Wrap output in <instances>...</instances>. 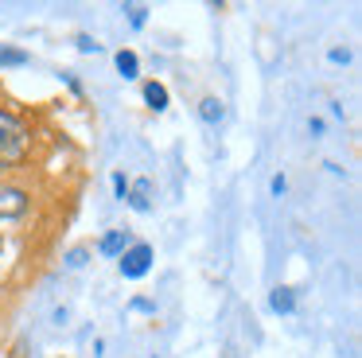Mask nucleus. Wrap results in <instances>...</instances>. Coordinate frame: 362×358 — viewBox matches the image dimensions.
<instances>
[{"mask_svg":"<svg viewBox=\"0 0 362 358\" xmlns=\"http://www.w3.org/2000/svg\"><path fill=\"white\" fill-rule=\"evenodd\" d=\"M24 152H28V129L12 113L0 109V168L24 160Z\"/></svg>","mask_w":362,"mask_h":358,"instance_id":"obj_1","label":"nucleus"},{"mask_svg":"<svg viewBox=\"0 0 362 358\" xmlns=\"http://www.w3.org/2000/svg\"><path fill=\"white\" fill-rule=\"evenodd\" d=\"M148 269H152V246H129L125 253H121V272H125L129 280L144 277Z\"/></svg>","mask_w":362,"mask_h":358,"instance_id":"obj_2","label":"nucleus"},{"mask_svg":"<svg viewBox=\"0 0 362 358\" xmlns=\"http://www.w3.org/2000/svg\"><path fill=\"white\" fill-rule=\"evenodd\" d=\"M24 210H28V195L20 187H0V222L20 218Z\"/></svg>","mask_w":362,"mask_h":358,"instance_id":"obj_3","label":"nucleus"},{"mask_svg":"<svg viewBox=\"0 0 362 358\" xmlns=\"http://www.w3.org/2000/svg\"><path fill=\"white\" fill-rule=\"evenodd\" d=\"M129 207L133 210H152V179H136L133 187H129Z\"/></svg>","mask_w":362,"mask_h":358,"instance_id":"obj_4","label":"nucleus"},{"mask_svg":"<svg viewBox=\"0 0 362 358\" xmlns=\"http://www.w3.org/2000/svg\"><path fill=\"white\" fill-rule=\"evenodd\" d=\"M98 249H102L105 257H121L129 249V233L125 230H113V233H105L102 241H98Z\"/></svg>","mask_w":362,"mask_h":358,"instance_id":"obj_5","label":"nucleus"},{"mask_svg":"<svg viewBox=\"0 0 362 358\" xmlns=\"http://www.w3.org/2000/svg\"><path fill=\"white\" fill-rule=\"evenodd\" d=\"M199 117H203L206 125H218L222 117H226V109H222L218 98H203V101H199Z\"/></svg>","mask_w":362,"mask_h":358,"instance_id":"obj_6","label":"nucleus"},{"mask_svg":"<svg viewBox=\"0 0 362 358\" xmlns=\"http://www.w3.org/2000/svg\"><path fill=\"white\" fill-rule=\"evenodd\" d=\"M269 304H273V311H281V316H288V311L296 308V296H292V288H273V296H269Z\"/></svg>","mask_w":362,"mask_h":358,"instance_id":"obj_7","label":"nucleus"},{"mask_svg":"<svg viewBox=\"0 0 362 358\" xmlns=\"http://www.w3.org/2000/svg\"><path fill=\"white\" fill-rule=\"evenodd\" d=\"M144 101L160 113V109H168V90L160 82H148V86H144Z\"/></svg>","mask_w":362,"mask_h":358,"instance_id":"obj_8","label":"nucleus"},{"mask_svg":"<svg viewBox=\"0 0 362 358\" xmlns=\"http://www.w3.org/2000/svg\"><path fill=\"white\" fill-rule=\"evenodd\" d=\"M0 67H28V51H20V47H4V43H0Z\"/></svg>","mask_w":362,"mask_h":358,"instance_id":"obj_9","label":"nucleus"},{"mask_svg":"<svg viewBox=\"0 0 362 358\" xmlns=\"http://www.w3.org/2000/svg\"><path fill=\"white\" fill-rule=\"evenodd\" d=\"M117 70H121L125 78H136V70H141L136 54H133V51H117Z\"/></svg>","mask_w":362,"mask_h":358,"instance_id":"obj_10","label":"nucleus"},{"mask_svg":"<svg viewBox=\"0 0 362 358\" xmlns=\"http://www.w3.org/2000/svg\"><path fill=\"white\" fill-rule=\"evenodd\" d=\"M125 12H129V23H133V28H144V20H148V8L144 4H125Z\"/></svg>","mask_w":362,"mask_h":358,"instance_id":"obj_11","label":"nucleus"},{"mask_svg":"<svg viewBox=\"0 0 362 358\" xmlns=\"http://www.w3.org/2000/svg\"><path fill=\"white\" fill-rule=\"evenodd\" d=\"M66 265H71V269H82V265H86V249H71Z\"/></svg>","mask_w":362,"mask_h":358,"instance_id":"obj_12","label":"nucleus"},{"mask_svg":"<svg viewBox=\"0 0 362 358\" xmlns=\"http://www.w3.org/2000/svg\"><path fill=\"white\" fill-rule=\"evenodd\" d=\"M78 47H82V51H86V54H90V51H94V54H98V51H102V43H94V39H86V35H82V39H78Z\"/></svg>","mask_w":362,"mask_h":358,"instance_id":"obj_13","label":"nucleus"},{"mask_svg":"<svg viewBox=\"0 0 362 358\" xmlns=\"http://www.w3.org/2000/svg\"><path fill=\"white\" fill-rule=\"evenodd\" d=\"M113 187H117V195H121V199H125V195H129V187H125V175H121V171H117V175H113Z\"/></svg>","mask_w":362,"mask_h":358,"instance_id":"obj_14","label":"nucleus"},{"mask_svg":"<svg viewBox=\"0 0 362 358\" xmlns=\"http://www.w3.org/2000/svg\"><path fill=\"white\" fill-rule=\"evenodd\" d=\"M0 246H4V241H0Z\"/></svg>","mask_w":362,"mask_h":358,"instance_id":"obj_15","label":"nucleus"}]
</instances>
